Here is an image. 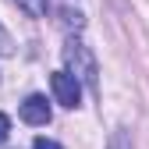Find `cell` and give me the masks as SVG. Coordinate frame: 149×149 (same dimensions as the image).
I'll list each match as a JSON object with an SVG mask.
<instances>
[{"mask_svg":"<svg viewBox=\"0 0 149 149\" xmlns=\"http://www.w3.org/2000/svg\"><path fill=\"white\" fill-rule=\"evenodd\" d=\"M64 64H68V71H71L82 85H89V89H96V85H100L96 57H92V50H89L82 39H74V36L64 43Z\"/></svg>","mask_w":149,"mask_h":149,"instance_id":"1","label":"cell"},{"mask_svg":"<svg viewBox=\"0 0 149 149\" xmlns=\"http://www.w3.org/2000/svg\"><path fill=\"white\" fill-rule=\"evenodd\" d=\"M50 89H53V96H57V103L68 107V110H74L82 103V82L74 78L71 71H53L50 74Z\"/></svg>","mask_w":149,"mask_h":149,"instance_id":"2","label":"cell"},{"mask_svg":"<svg viewBox=\"0 0 149 149\" xmlns=\"http://www.w3.org/2000/svg\"><path fill=\"white\" fill-rule=\"evenodd\" d=\"M50 117H53V110H50L46 96H39V92L25 96V103H22V121L25 124H50Z\"/></svg>","mask_w":149,"mask_h":149,"instance_id":"3","label":"cell"},{"mask_svg":"<svg viewBox=\"0 0 149 149\" xmlns=\"http://www.w3.org/2000/svg\"><path fill=\"white\" fill-rule=\"evenodd\" d=\"M18 7H22L29 18H43L46 14V7H50V0H14Z\"/></svg>","mask_w":149,"mask_h":149,"instance_id":"4","label":"cell"},{"mask_svg":"<svg viewBox=\"0 0 149 149\" xmlns=\"http://www.w3.org/2000/svg\"><path fill=\"white\" fill-rule=\"evenodd\" d=\"M61 25H64L68 32H71V29L78 32V29L85 25V18H82V11H71V7H61Z\"/></svg>","mask_w":149,"mask_h":149,"instance_id":"5","label":"cell"},{"mask_svg":"<svg viewBox=\"0 0 149 149\" xmlns=\"http://www.w3.org/2000/svg\"><path fill=\"white\" fill-rule=\"evenodd\" d=\"M11 50H14V43H11V36L4 32V25H0V57H11Z\"/></svg>","mask_w":149,"mask_h":149,"instance_id":"6","label":"cell"},{"mask_svg":"<svg viewBox=\"0 0 149 149\" xmlns=\"http://www.w3.org/2000/svg\"><path fill=\"white\" fill-rule=\"evenodd\" d=\"M32 149H64V146H61V142H53V139H43V135H39V139L32 142Z\"/></svg>","mask_w":149,"mask_h":149,"instance_id":"7","label":"cell"},{"mask_svg":"<svg viewBox=\"0 0 149 149\" xmlns=\"http://www.w3.org/2000/svg\"><path fill=\"white\" fill-rule=\"evenodd\" d=\"M11 135V121H7V114H0V142H4Z\"/></svg>","mask_w":149,"mask_h":149,"instance_id":"8","label":"cell"}]
</instances>
